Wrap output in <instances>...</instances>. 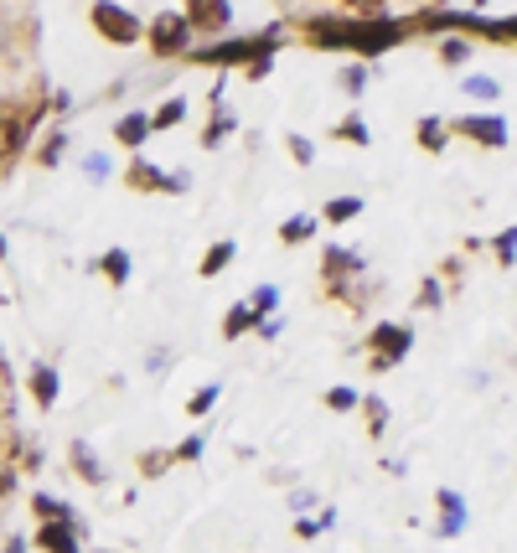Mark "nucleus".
<instances>
[{"mask_svg": "<svg viewBox=\"0 0 517 553\" xmlns=\"http://www.w3.org/2000/svg\"><path fill=\"white\" fill-rule=\"evenodd\" d=\"M249 331H259V316H254V305H249V300L228 305V316H223V342H238V336H249Z\"/></svg>", "mask_w": 517, "mask_h": 553, "instance_id": "412c9836", "label": "nucleus"}, {"mask_svg": "<svg viewBox=\"0 0 517 553\" xmlns=\"http://www.w3.org/2000/svg\"><path fill=\"white\" fill-rule=\"evenodd\" d=\"M440 305H445V280H435V274H424V280H419V290H414V311H424V316H430V311H440Z\"/></svg>", "mask_w": 517, "mask_h": 553, "instance_id": "b1692460", "label": "nucleus"}, {"mask_svg": "<svg viewBox=\"0 0 517 553\" xmlns=\"http://www.w3.org/2000/svg\"><path fill=\"white\" fill-rule=\"evenodd\" d=\"M368 78H373V68H368V63H347V68H337V88H342L347 99H357L362 88H368Z\"/></svg>", "mask_w": 517, "mask_h": 553, "instance_id": "cd10ccee", "label": "nucleus"}, {"mask_svg": "<svg viewBox=\"0 0 517 553\" xmlns=\"http://www.w3.org/2000/svg\"><path fill=\"white\" fill-rule=\"evenodd\" d=\"M492 259H497V269H512V264H517V223H507V228L492 238Z\"/></svg>", "mask_w": 517, "mask_h": 553, "instance_id": "7c9ffc66", "label": "nucleus"}, {"mask_svg": "<svg viewBox=\"0 0 517 553\" xmlns=\"http://www.w3.org/2000/svg\"><path fill=\"white\" fill-rule=\"evenodd\" d=\"M181 11H187L197 37H228L233 26V0H187Z\"/></svg>", "mask_w": 517, "mask_h": 553, "instance_id": "6e6552de", "label": "nucleus"}, {"mask_svg": "<svg viewBox=\"0 0 517 553\" xmlns=\"http://www.w3.org/2000/svg\"><path fill=\"white\" fill-rule=\"evenodd\" d=\"M26 548H32V538H21V533L6 538V553H26Z\"/></svg>", "mask_w": 517, "mask_h": 553, "instance_id": "de8ad7c7", "label": "nucleus"}, {"mask_svg": "<svg viewBox=\"0 0 517 553\" xmlns=\"http://www.w3.org/2000/svg\"><path fill=\"white\" fill-rule=\"evenodd\" d=\"M88 26H94L109 47H135L150 32V21H140L130 6H119V0H94V6H88Z\"/></svg>", "mask_w": 517, "mask_h": 553, "instance_id": "7ed1b4c3", "label": "nucleus"}, {"mask_svg": "<svg viewBox=\"0 0 517 553\" xmlns=\"http://www.w3.org/2000/svg\"><path fill=\"white\" fill-rule=\"evenodd\" d=\"M362 419H368V435H373V440H378V435H388V404H383L378 393L362 398Z\"/></svg>", "mask_w": 517, "mask_h": 553, "instance_id": "473e14b6", "label": "nucleus"}, {"mask_svg": "<svg viewBox=\"0 0 517 553\" xmlns=\"http://www.w3.org/2000/svg\"><path fill=\"white\" fill-rule=\"evenodd\" d=\"M331 135L347 140V145H357V150H362V145H373V140H368V119H362L357 109H352L347 119H337V130H331Z\"/></svg>", "mask_w": 517, "mask_h": 553, "instance_id": "c756f323", "label": "nucleus"}, {"mask_svg": "<svg viewBox=\"0 0 517 553\" xmlns=\"http://www.w3.org/2000/svg\"><path fill=\"white\" fill-rule=\"evenodd\" d=\"M218 398H223V383H202V388L187 398V414H192V419L212 414V409H218Z\"/></svg>", "mask_w": 517, "mask_h": 553, "instance_id": "72a5a7b5", "label": "nucleus"}, {"mask_svg": "<svg viewBox=\"0 0 517 553\" xmlns=\"http://www.w3.org/2000/svg\"><path fill=\"white\" fill-rule=\"evenodd\" d=\"M187 192H192V176L187 171H171L166 176V197H187Z\"/></svg>", "mask_w": 517, "mask_h": 553, "instance_id": "58836bf2", "label": "nucleus"}, {"mask_svg": "<svg viewBox=\"0 0 517 553\" xmlns=\"http://www.w3.org/2000/svg\"><path fill=\"white\" fill-rule=\"evenodd\" d=\"M440 274H445V285H461V280H466V264H461V259H445Z\"/></svg>", "mask_w": 517, "mask_h": 553, "instance_id": "a19ab883", "label": "nucleus"}, {"mask_svg": "<svg viewBox=\"0 0 517 553\" xmlns=\"http://www.w3.org/2000/svg\"><path fill=\"white\" fill-rule=\"evenodd\" d=\"M368 347H373L368 367H373V373H388V367H399V362L409 357L414 326H409V321H378V326L368 331Z\"/></svg>", "mask_w": 517, "mask_h": 553, "instance_id": "423d86ee", "label": "nucleus"}, {"mask_svg": "<svg viewBox=\"0 0 517 553\" xmlns=\"http://www.w3.org/2000/svg\"><path fill=\"white\" fill-rule=\"evenodd\" d=\"M362 398H368V393H357V388L337 383V388H326V398H321V404H326L331 414H352V409H362Z\"/></svg>", "mask_w": 517, "mask_h": 553, "instance_id": "bb28decb", "label": "nucleus"}, {"mask_svg": "<svg viewBox=\"0 0 517 553\" xmlns=\"http://www.w3.org/2000/svg\"><path fill=\"white\" fill-rule=\"evenodd\" d=\"M290 507H295V512H306V507H316V491H306V486H295V491H290Z\"/></svg>", "mask_w": 517, "mask_h": 553, "instance_id": "37998d69", "label": "nucleus"}, {"mask_svg": "<svg viewBox=\"0 0 517 553\" xmlns=\"http://www.w3.org/2000/svg\"><path fill=\"white\" fill-rule=\"evenodd\" d=\"M26 388H32V404L47 414V409H57V393H63V373H57L52 362H32V378H26Z\"/></svg>", "mask_w": 517, "mask_h": 553, "instance_id": "f8f14e48", "label": "nucleus"}, {"mask_svg": "<svg viewBox=\"0 0 517 553\" xmlns=\"http://www.w3.org/2000/svg\"><path fill=\"white\" fill-rule=\"evenodd\" d=\"M321 212H295V218H285L280 223V243H285V249H300V243H311L316 233H321Z\"/></svg>", "mask_w": 517, "mask_h": 553, "instance_id": "4468645a", "label": "nucleus"}, {"mask_svg": "<svg viewBox=\"0 0 517 553\" xmlns=\"http://www.w3.org/2000/svg\"><path fill=\"white\" fill-rule=\"evenodd\" d=\"M414 32V21H393V16H331V21H311L306 42L311 47H342L352 57H383L388 47H399Z\"/></svg>", "mask_w": 517, "mask_h": 553, "instance_id": "f257e3e1", "label": "nucleus"}, {"mask_svg": "<svg viewBox=\"0 0 517 553\" xmlns=\"http://www.w3.org/2000/svg\"><path fill=\"white\" fill-rule=\"evenodd\" d=\"M150 135H156V119H150L145 109H130V114H119V119H114V140L125 145L130 156H140V145H145Z\"/></svg>", "mask_w": 517, "mask_h": 553, "instance_id": "9b49d317", "label": "nucleus"}, {"mask_svg": "<svg viewBox=\"0 0 517 553\" xmlns=\"http://www.w3.org/2000/svg\"><path fill=\"white\" fill-rule=\"evenodd\" d=\"M130 264H135V259H130V249H104V254L94 259V269L104 274V280H109L114 290H125V285H130Z\"/></svg>", "mask_w": 517, "mask_h": 553, "instance_id": "f3484780", "label": "nucleus"}, {"mask_svg": "<svg viewBox=\"0 0 517 553\" xmlns=\"http://www.w3.org/2000/svg\"><path fill=\"white\" fill-rule=\"evenodd\" d=\"M150 119H156V135H161V130H176L181 119H187V99H166V104H161L156 114H150Z\"/></svg>", "mask_w": 517, "mask_h": 553, "instance_id": "f704fd0d", "label": "nucleus"}, {"mask_svg": "<svg viewBox=\"0 0 517 553\" xmlns=\"http://www.w3.org/2000/svg\"><path fill=\"white\" fill-rule=\"evenodd\" d=\"M450 130L481 145V150H502L507 145V119L502 114H461V119H450Z\"/></svg>", "mask_w": 517, "mask_h": 553, "instance_id": "0eeeda50", "label": "nucleus"}, {"mask_svg": "<svg viewBox=\"0 0 517 553\" xmlns=\"http://www.w3.org/2000/svg\"><path fill=\"white\" fill-rule=\"evenodd\" d=\"M481 6H492V0H476V11H481Z\"/></svg>", "mask_w": 517, "mask_h": 553, "instance_id": "09e8293b", "label": "nucleus"}, {"mask_svg": "<svg viewBox=\"0 0 517 553\" xmlns=\"http://www.w3.org/2000/svg\"><path fill=\"white\" fill-rule=\"evenodd\" d=\"M192 21L187 11H161V16H150V32H145V47L150 57H161V63H171V57H192Z\"/></svg>", "mask_w": 517, "mask_h": 553, "instance_id": "20e7f679", "label": "nucleus"}, {"mask_svg": "<svg viewBox=\"0 0 517 553\" xmlns=\"http://www.w3.org/2000/svg\"><path fill=\"white\" fill-rule=\"evenodd\" d=\"M109 171H114V166H109L104 150H88V156H83V176H88V181H109Z\"/></svg>", "mask_w": 517, "mask_h": 553, "instance_id": "e433bc0d", "label": "nucleus"}, {"mask_svg": "<svg viewBox=\"0 0 517 553\" xmlns=\"http://www.w3.org/2000/svg\"><path fill=\"white\" fill-rule=\"evenodd\" d=\"M285 326L280 321H259V342H275V336H280Z\"/></svg>", "mask_w": 517, "mask_h": 553, "instance_id": "49530a36", "label": "nucleus"}, {"mask_svg": "<svg viewBox=\"0 0 517 553\" xmlns=\"http://www.w3.org/2000/svg\"><path fill=\"white\" fill-rule=\"evenodd\" d=\"M73 109V94H68V88H57V94H52V114H68Z\"/></svg>", "mask_w": 517, "mask_h": 553, "instance_id": "a18cd8bd", "label": "nucleus"}, {"mask_svg": "<svg viewBox=\"0 0 517 553\" xmlns=\"http://www.w3.org/2000/svg\"><path fill=\"white\" fill-rule=\"evenodd\" d=\"M321 218L326 223H352V218H362V197L352 192V197H331L326 207H321Z\"/></svg>", "mask_w": 517, "mask_h": 553, "instance_id": "c85d7f7f", "label": "nucleus"}, {"mask_svg": "<svg viewBox=\"0 0 517 553\" xmlns=\"http://www.w3.org/2000/svg\"><path fill=\"white\" fill-rule=\"evenodd\" d=\"M32 543L42 553H83V528L78 522H42Z\"/></svg>", "mask_w": 517, "mask_h": 553, "instance_id": "9d476101", "label": "nucleus"}, {"mask_svg": "<svg viewBox=\"0 0 517 553\" xmlns=\"http://www.w3.org/2000/svg\"><path fill=\"white\" fill-rule=\"evenodd\" d=\"M461 94L476 99V104H492V99H502V83H497L492 73H466V78H461Z\"/></svg>", "mask_w": 517, "mask_h": 553, "instance_id": "5701e85b", "label": "nucleus"}, {"mask_svg": "<svg viewBox=\"0 0 517 553\" xmlns=\"http://www.w3.org/2000/svg\"><path fill=\"white\" fill-rule=\"evenodd\" d=\"M450 135H455V130H450V119H435V114H424L419 125H414V145H419V150H430V156H440V150L450 145Z\"/></svg>", "mask_w": 517, "mask_h": 553, "instance_id": "2eb2a0df", "label": "nucleus"}, {"mask_svg": "<svg viewBox=\"0 0 517 553\" xmlns=\"http://www.w3.org/2000/svg\"><path fill=\"white\" fill-rule=\"evenodd\" d=\"M233 259H238V243H233V238H218V243H212V249L202 254L197 274H202V280H218V274H223Z\"/></svg>", "mask_w": 517, "mask_h": 553, "instance_id": "aec40b11", "label": "nucleus"}, {"mask_svg": "<svg viewBox=\"0 0 517 553\" xmlns=\"http://www.w3.org/2000/svg\"><path fill=\"white\" fill-rule=\"evenodd\" d=\"M285 42V26H264L259 37H228V42H212V47H197L187 63H202V68H249L259 57H275Z\"/></svg>", "mask_w": 517, "mask_h": 553, "instance_id": "f03ea898", "label": "nucleus"}, {"mask_svg": "<svg viewBox=\"0 0 517 553\" xmlns=\"http://www.w3.org/2000/svg\"><path fill=\"white\" fill-rule=\"evenodd\" d=\"M295 533H300V538H316V533H326V522H321V517H316V522H311V517H295Z\"/></svg>", "mask_w": 517, "mask_h": 553, "instance_id": "c03bdc74", "label": "nucleus"}, {"mask_svg": "<svg viewBox=\"0 0 517 553\" xmlns=\"http://www.w3.org/2000/svg\"><path fill=\"white\" fill-rule=\"evenodd\" d=\"M269 68H275V57H259V63H249V68H243V78H249V83H259V78H269Z\"/></svg>", "mask_w": 517, "mask_h": 553, "instance_id": "79ce46f5", "label": "nucleus"}, {"mask_svg": "<svg viewBox=\"0 0 517 553\" xmlns=\"http://www.w3.org/2000/svg\"><path fill=\"white\" fill-rule=\"evenodd\" d=\"M166 367H171V347H156V352L145 357V373H156V378H161Z\"/></svg>", "mask_w": 517, "mask_h": 553, "instance_id": "ea45409f", "label": "nucleus"}, {"mask_svg": "<svg viewBox=\"0 0 517 553\" xmlns=\"http://www.w3.org/2000/svg\"><path fill=\"white\" fill-rule=\"evenodd\" d=\"M68 140H73V135H68L63 125H52V130L42 135V150H37V166H47V171H57V166H63V161H68V150H73Z\"/></svg>", "mask_w": 517, "mask_h": 553, "instance_id": "a211bd4d", "label": "nucleus"}, {"mask_svg": "<svg viewBox=\"0 0 517 553\" xmlns=\"http://www.w3.org/2000/svg\"><path fill=\"white\" fill-rule=\"evenodd\" d=\"M166 176H171V171H161V166H150L145 156H135L130 171H125V187H130V192H166Z\"/></svg>", "mask_w": 517, "mask_h": 553, "instance_id": "dca6fc26", "label": "nucleus"}, {"mask_svg": "<svg viewBox=\"0 0 517 553\" xmlns=\"http://www.w3.org/2000/svg\"><path fill=\"white\" fill-rule=\"evenodd\" d=\"M171 466H176V450H145V455H140V476H145V481H161Z\"/></svg>", "mask_w": 517, "mask_h": 553, "instance_id": "2f4dec72", "label": "nucleus"}, {"mask_svg": "<svg viewBox=\"0 0 517 553\" xmlns=\"http://www.w3.org/2000/svg\"><path fill=\"white\" fill-rule=\"evenodd\" d=\"M32 512H37L42 522H78V528H83L78 507H73V502H63V497H52V491H37V497H32Z\"/></svg>", "mask_w": 517, "mask_h": 553, "instance_id": "6ab92c4d", "label": "nucleus"}, {"mask_svg": "<svg viewBox=\"0 0 517 553\" xmlns=\"http://www.w3.org/2000/svg\"><path fill=\"white\" fill-rule=\"evenodd\" d=\"M435 57H440V68L461 73L476 52H471V42H466V37H440V42H435Z\"/></svg>", "mask_w": 517, "mask_h": 553, "instance_id": "4be33fe9", "label": "nucleus"}, {"mask_svg": "<svg viewBox=\"0 0 517 553\" xmlns=\"http://www.w3.org/2000/svg\"><path fill=\"white\" fill-rule=\"evenodd\" d=\"M285 150H290V161H295V166H316V145H311L306 135H300V130H290V135H285Z\"/></svg>", "mask_w": 517, "mask_h": 553, "instance_id": "c9c22d12", "label": "nucleus"}, {"mask_svg": "<svg viewBox=\"0 0 517 553\" xmlns=\"http://www.w3.org/2000/svg\"><path fill=\"white\" fill-rule=\"evenodd\" d=\"M435 507H440L435 533H440V538H461V533H466V497H461V491L440 486V491H435Z\"/></svg>", "mask_w": 517, "mask_h": 553, "instance_id": "1a4fd4ad", "label": "nucleus"}, {"mask_svg": "<svg viewBox=\"0 0 517 553\" xmlns=\"http://www.w3.org/2000/svg\"><path fill=\"white\" fill-rule=\"evenodd\" d=\"M233 130H238V119H233L228 109H212V119H207V130H202V145H207V150H218V145H223V140H228Z\"/></svg>", "mask_w": 517, "mask_h": 553, "instance_id": "393cba45", "label": "nucleus"}, {"mask_svg": "<svg viewBox=\"0 0 517 553\" xmlns=\"http://www.w3.org/2000/svg\"><path fill=\"white\" fill-rule=\"evenodd\" d=\"M68 460H73V471H78V481H88V486H104V481H109V471H104V460L94 455V445H88V440H73V445H68Z\"/></svg>", "mask_w": 517, "mask_h": 553, "instance_id": "ddd939ff", "label": "nucleus"}, {"mask_svg": "<svg viewBox=\"0 0 517 553\" xmlns=\"http://www.w3.org/2000/svg\"><path fill=\"white\" fill-rule=\"evenodd\" d=\"M176 450V466H187V460H202V435H187L181 445H171Z\"/></svg>", "mask_w": 517, "mask_h": 553, "instance_id": "4c0bfd02", "label": "nucleus"}, {"mask_svg": "<svg viewBox=\"0 0 517 553\" xmlns=\"http://www.w3.org/2000/svg\"><path fill=\"white\" fill-rule=\"evenodd\" d=\"M280 300H285L280 285H254V290H249V305H254V316H259V321H275Z\"/></svg>", "mask_w": 517, "mask_h": 553, "instance_id": "a878e982", "label": "nucleus"}, {"mask_svg": "<svg viewBox=\"0 0 517 553\" xmlns=\"http://www.w3.org/2000/svg\"><path fill=\"white\" fill-rule=\"evenodd\" d=\"M368 269L362 264V254L357 249H342V243H331V249L321 254V280H326V295L337 300V305H352L357 311V295H352V280Z\"/></svg>", "mask_w": 517, "mask_h": 553, "instance_id": "39448f33", "label": "nucleus"}]
</instances>
